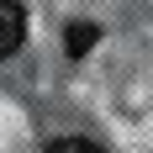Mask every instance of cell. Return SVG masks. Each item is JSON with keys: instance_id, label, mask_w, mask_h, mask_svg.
I'll use <instances>...</instances> for the list:
<instances>
[{"instance_id": "2", "label": "cell", "mask_w": 153, "mask_h": 153, "mask_svg": "<svg viewBox=\"0 0 153 153\" xmlns=\"http://www.w3.org/2000/svg\"><path fill=\"white\" fill-rule=\"evenodd\" d=\"M48 153H106L100 143H90V137H58Z\"/></svg>"}, {"instance_id": "3", "label": "cell", "mask_w": 153, "mask_h": 153, "mask_svg": "<svg viewBox=\"0 0 153 153\" xmlns=\"http://www.w3.org/2000/svg\"><path fill=\"white\" fill-rule=\"evenodd\" d=\"M95 42V27H69V53H85Z\"/></svg>"}, {"instance_id": "1", "label": "cell", "mask_w": 153, "mask_h": 153, "mask_svg": "<svg viewBox=\"0 0 153 153\" xmlns=\"http://www.w3.org/2000/svg\"><path fill=\"white\" fill-rule=\"evenodd\" d=\"M21 42H27V11L21 0H0V58L16 53Z\"/></svg>"}]
</instances>
